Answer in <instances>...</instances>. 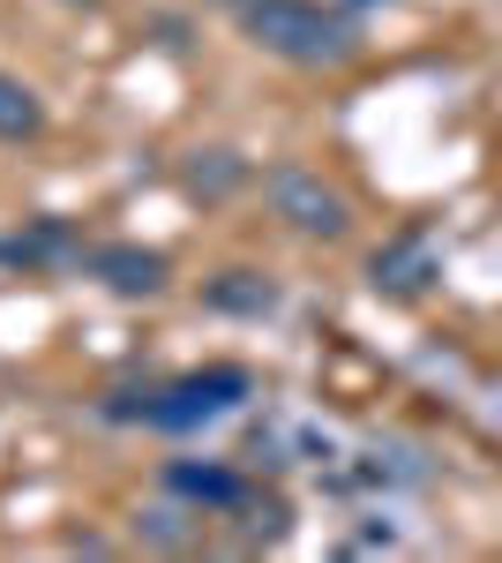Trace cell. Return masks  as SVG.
Returning <instances> with one entry per match:
<instances>
[{"instance_id":"obj_3","label":"cell","mask_w":502,"mask_h":563,"mask_svg":"<svg viewBox=\"0 0 502 563\" xmlns=\"http://www.w3.org/2000/svg\"><path fill=\"white\" fill-rule=\"evenodd\" d=\"M263 188H270V203H278V218H286L293 233H315V241H337V233H345V196L323 188V174H308V166H278Z\"/></svg>"},{"instance_id":"obj_6","label":"cell","mask_w":502,"mask_h":563,"mask_svg":"<svg viewBox=\"0 0 502 563\" xmlns=\"http://www.w3.org/2000/svg\"><path fill=\"white\" fill-rule=\"evenodd\" d=\"M166 481L180 496H196V504H233V496H241V481L225 474V466H172Z\"/></svg>"},{"instance_id":"obj_4","label":"cell","mask_w":502,"mask_h":563,"mask_svg":"<svg viewBox=\"0 0 502 563\" xmlns=\"http://www.w3.org/2000/svg\"><path fill=\"white\" fill-rule=\"evenodd\" d=\"M98 271H105V286H113V294H158V278H166V263L143 256V249H105Z\"/></svg>"},{"instance_id":"obj_8","label":"cell","mask_w":502,"mask_h":563,"mask_svg":"<svg viewBox=\"0 0 502 563\" xmlns=\"http://www.w3.org/2000/svg\"><path fill=\"white\" fill-rule=\"evenodd\" d=\"M233 180H241V166H233L225 151H210V166H196V188H203V196H225Z\"/></svg>"},{"instance_id":"obj_9","label":"cell","mask_w":502,"mask_h":563,"mask_svg":"<svg viewBox=\"0 0 502 563\" xmlns=\"http://www.w3.org/2000/svg\"><path fill=\"white\" fill-rule=\"evenodd\" d=\"M225 8H255V0H225Z\"/></svg>"},{"instance_id":"obj_1","label":"cell","mask_w":502,"mask_h":563,"mask_svg":"<svg viewBox=\"0 0 502 563\" xmlns=\"http://www.w3.org/2000/svg\"><path fill=\"white\" fill-rule=\"evenodd\" d=\"M241 23H248V38L263 45V53H278V60H345L353 53V31L337 23V15H323L315 0H255V8H241Z\"/></svg>"},{"instance_id":"obj_2","label":"cell","mask_w":502,"mask_h":563,"mask_svg":"<svg viewBox=\"0 0 502 563\" xmlns=\"http://www.w3.org/2000/svg\"><path fill=\"white\" fill-rule=\"evenodd\" d=\"M248 398V376L241 368H203V376H180V384L150 390L143 406H127V413H143L150 429H203V421H217L225 406H241Z\"/></svg>"},{"instance_id":"obj_7","label":"cell","mask_w":502,"mask_h":563,"mask_svg":"<svg viewBox=\"0 0 502 563\" xmlns=\"http://www.w3.org/2000/svg\"><path fill=\"white\" fill-rule=\"evenodd\" d=\"M210 301L241 308V316H263V308H270V286H263L255 271H225V286H210Z\"/></svg>"},{"instance_id":"obj_5","label":"cell","mask_w":502,"mask_h":563,"mask_svg":"<svg viewBox=\"0 0 502 563\" xmlns=\"http://www.w3.org/2000/svg\"><path fill=\"white\" fill-rule=\"evenodd\" d=\"M45 129V106L31 84H15V76H0V143H23V135Z\"/></svg>"}]
</instances>
